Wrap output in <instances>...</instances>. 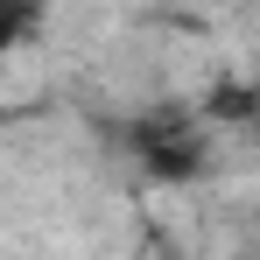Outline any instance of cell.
<instances>
[{
    "label": "cell",
    "mask_w": 260,
    "mask_h": 260,
    "mask_svg": "<svg viewBox=\"0 0 260 260\" xmlns=\"http://www.w3.org/2000/svg\"><path fill=\"white\" fill-rule=\"evenodd\" d=\"M127 155H134V169L148 176V183H197L204 162H211L197 113H183V106H155V113H141V120L127 127Z\"/></svg>",
    "instance_id": "1"
},
{
    "label": "cell",
    "mask_w": 260,
    "mask_h": 260,
    "mask_svg": "<svg viewBox=\"0 0 260 260\" xmlns=\"http://www.w3.org/2000/svg\"><path fill=\"white\" fill-rule=\"evenodd\" d=\"M49 7L56 0H0V56H14L21 43H36L49 28Z\"/></svg>",
    "instance_id": "2"
}]
</instances>
